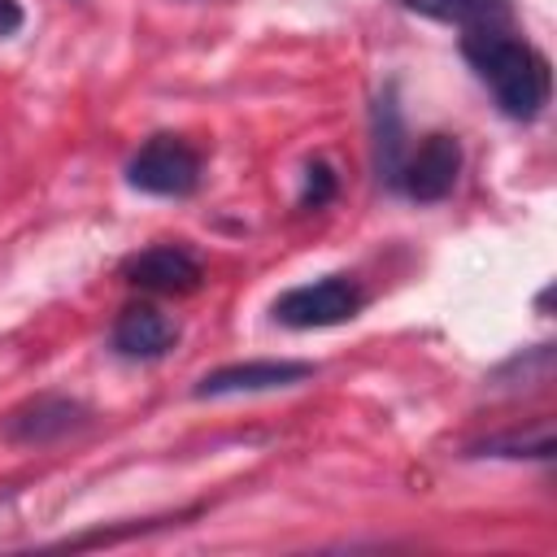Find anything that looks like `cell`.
I'll return each mask as SVG.
<instances>
[{
    "label": "cell",
    "instance_id": "obj_1",
    "mask_svg": "<svg viewBox=\"0 0 557 557\" xmlns=\"http://www.w3.org/2000/svg\"><path fill=\"white\" fill-rule=\"evenodd\" d=\"M461 57L492 87L505 117L531 122L548 104V91H553L548 61L531 44L505 35L500 26H470L461 35Z\"/></svg>",
    "mask_w": 557,
    "mask_h": 557
},
{
    "label": "cell",
    "instance_id": "obj_2",
    "mask_svg": "<svg viewBox=\"0 0 557 557\" xmlns=\"http://www.w3.org/2000/svg\"><path fill=\"white\" fill-rule=\"evenodd\" d=\"M366 305V292L357 287L352 274H326L300 287H287L274 300V322L292 326V331H318V326H339L348 318H357V309Z\"/></svg>",
    "mask_w": 557,
    "mask_h": 557
},
{
    "label": "cell",
    "instance_id": "obj_3",
    "mask_svg": "<svg viewBox=\"0 0 557 557\" xmlns=\"http://www.w3.org/2000/svg\"><path fill=\"white\" fill-rule=\"evenodd\" d=\"M126 183L148 196H191L200 187V157L178 135H152L131 157Z\"/></svg>",
    "mask_w": 557,
    "mask_h": 557
},
{
    "label": "cell",
    "instance_id": "obj_4",
    "mask_svg": "<svg viewBox=\"0 0 557 557\" xmlns=\"http://www.w3.org/2000/svg\"><path fill=\"white\" fill-rule=\"evenodd\" d=\"M87 418H91V409H87L83 400H74V396H52V392H48V396H35V400H26L22 409H13V413L4 418V426H0V435H4L9 444H22V448H44V444H57V440L83 431Z\"/></svg>",
    "mask_w": 557,
    "mask_h": 557
},
{
    "label": "cell",
    "instance_id": "obj_5",
    "mask_svg": "<svg viewBox=\"0 0 557 557\" xmlns=\"http://www.w3.org/2000/svg\"><path fill=\"white\" fill-rule=\"evenodd\" d=\"M457 174H461V144H457V135L435 131L405 157L396 187L418 205H435L457 187Z\"/></svg>",
    "mask_w": 557,
    "mask_h": 557
},
{
    "label": "cell",
    "instance_id": "obj_6",
    "mask_svg": "<svg viewBox=\"0 0 557 557\" xmlns=\"http://www.w3.org/2000/svg\"><path fill=\"white\" fill-rule=\"evenodd\" d=\"M313 361H235V366H218L209 370L191 396L196 400H213V396H248V392H274V387H296L305 379H313Z\"/></svg>",
    "mask_w": 557,
    "mask_h": 557
},
{
    "label": "cell",
    "instance_id": "obj_7",
    "mask_svg": "<svg viewBox=\"0 0 557 557\" xmlns=\"http://www.w3.org/2000/svg\"><path fill=\"white\" fill-rule=\"evenodd\" d=\"M122 278L139 292H157V296H187L200 287L205 270L200 261L183 248V244H152L135 257L122 261Z\"/></svg>",
    "mask_w": 557,
    "mask_h": 557
},
{
    "label": "cell",
    "instance_id": "obj_8",
    "mask_svg": "<svg viewBox=\"0 0 557 557\" xmlns=\"http://www.w3.org/2000/svg\"><path fill=\"white\" fill-rule=\"evenodd\" d=\"M174 339H178V326L161 309H152V305H126L117 313V322H113V335H109L113 352L135 357V361L165 357L174 348Z\"/></svg>",
    "mask_w": 557,
    "mask_h": 557
},
{
    "label": "cell",
    "instance_id": "obj_9",
    "mask_svg": "<svg viewBox=\"0 0 557 557\" xmlns=\"http://www.w3.org/2000/svg\"><path fill=\"white\" fill-rule=\"evenodd\" d=\"M370 126H374V174H379V183L396 187L400 183V165H405L409 152H405V122H400V104H396L392 87L374 100Z\"/></svg>",
    "mask_w": 557,
    "mask_h": 557
},
{
    "label": "cell",
    "instance_id": "obj_10",
    "mask_svg": "<svg viewBox=\"0 0 557 557\" xmlns=\"http://www.w3.org/2000/svg\"><path fill=\"white\" fill-rule=\"evenodd\" d=\"M405 9L422 13V17H435V22H448V26H505L509 22V9L500 0H400Z\"/></svg>",
    "mask_w": 557,
    "mask_h": 557
},
{
    "label": "cell",
    "instance_id": "obj_11",
    "mask_svg": "<svg viewBox=\"0 0 557 557\" xmlns=\"http://www.w3.org/2000/svg\"><path fill=\"white\" fill-rule=\"evenodd\" d=\"M470 457H553V426L540 422L535 431H513V435H492L470 448Z\"/></svg>",
    "mask_w": 557,
    "mask_h": 557
},
{
    "label": "cell",
    "instance_id": "obj_12",
    "mask_svg": "<svg viewBox=\"0 0 557 557\" xmlns=\"http://www.w3.org/2000/svg\"><path fill=\"white\" fill-rule=\"evenodd\" d=\"M335 191H339L335 170L326 161H309L305 165V187H300V209H322V205L335 200Z\"/></svg>",
    "mask_w": 557,
    "mask_h": 557
},
{
    "label": "cell",
    "instance_id": "obj_13",
    "mask_svg": "<svg viewBox=\"0 0 557 557\" xmlns=\"http://www.w3.org/2000/svg\"><path fill=\"white\" fill-rule=\"evenodd\" d=\"M22 22H26L22 4H17V0H0V39L17 35V30H22Z\"/></svg>",
    "mask_w": 557,
    "mask_h": 557
}]
</instances>
